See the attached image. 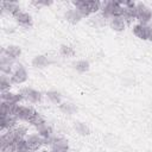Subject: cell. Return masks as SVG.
<instances>
[{
    "mask_svg": "<svg viewBox=\"0 0 152 152\" xmlns=\"http://www.w3.org/2000/svg\"><path fill=\"white\" fill-rule=\"evenodd\" d=\"M20 94H21V96H23L24 100H26V101H28L31 103H38V102H40L42 101V97H43V95H42L40 91H38V90H36L33 88H28V87L23 88L20 90Z\"/></svg>",
    "mask_w": 152,
    "mask_h": 152,
    "instance_id": "8992f818",
    "label": "cell"
},
{
    "mask_svg": "<svg viewBox=\"0 0 152 152\" xmlns=\"http://www.w3.org/2000/svg\"><path fill=\"white\" fill-rule=\"evenodd\" d=\"M65 19L71 24H76L82 19V15L76 8H70L65 12Z\"/></svg>",
    "mask_w": 152,
    "mask_h": 152,
    "instance_id": "ac0fdd59",
    "label": "cell"
},
{
    "mask_svg": "<svg viewBox=\"0 0 152 152\" xmlns=\"http://www.w3.org/2000/svg\"><path fill=\"white\" fill-rule=\"evenodd\" d=\"M72 5L75 6V8L81 13L82 17H88L91 14V11H90V7H89V1H86V0H77V1H74Z\"/></svg>",
    "mask_w": 152,
    "mask_h": 152,
    "instance_id": "9a60e30c",
    "label": "cell"
},
{
    "mask_svg": "<svg viewBox=\"0 0 152 152\" xmlns=\"http://www.w3.org/2000/svg\"><path fill=\"white\" fill-rule=\"evenodd\" d=\"M126 25L127 23L121 18V17H115V18H112L109 20V26L112 30L116 31V32H121L126 28Z\"/></svg>",
    "mask_w": 152,
    "mask_h": 152,
    "instance_id": "2e32d148",
    "label": "cell"
},
{
    "mask_svg": "<svg viewBox=\"0 0 152 152\" xmlns=\"http://www.w3.org/2000/svg\"><path fill=\"white\" fill-rule=\"evenodd\" d=\"M124 7L120 1H107L101 6V17L103 19H112L115 17H121Z\"/></svg>",
    "mask_w": 152,
    "mask_h": 152,
    "instance_id": "6da1fadb",
    "label": "cell"
},
{
    "mask_svg": "<svg viewBox=\"0 0 152 152\" xmlns=\"http://www.w3.org/2000/svg\"><path fill=\"white\" fill-rule=\"evenodd\" d=\"M52 151L55 152H68L69 150V144H68V140L64 139V138H57L55 137L53 141H52V145L50 146Z\"/></svg>",
    "mask_w": 152,
    "mask_h": 152,
    "instance_id": "7c38bea8",
    "label": "cell"
},
{
    "mask_svg": "<svg viewBox=\"0 0 152 152\" xmlns=\"http://www.w3.org/2000/svg\"><path fill=\"white\" fill-rule=\"evenodd\" d=\"M135 19L139 21V24L148 25V23L152 20V10L144 2H138L135 5Z\"/></svg>",
    "mask_w": 152,
    "mask_h": 152,
    "instance_id": "7a4b0ae2",
    "label": "cell"
},
{
    "mask_svg": "<svg viewBox=\"0 0 152 152\" xmlns=\"http://www.w3.org/2000/svg\"><path fill=\"white\" fill-rule=\"evenodd\" d=\"M17 139L13 134V131L12 129H8V131H5L2 132L1 134V138H0V142H1V146H6V145H13L15 144Z\"/></svg>",
    "mask_w": 152,
    "mask_h": 152,
    "instance_id": "e0dca14e",
    "label": "cell"
},
{
    "mask_svg": "<svg viewBox=\"0 0 152 152\" xmlns=\"http://www.w3.org/2000/svg\"><path fill=\"white\" fill-rule=\"evenodd\" d=\"M14 19L23 27H30L32 25V17H31L30 13H27L25 11H19L14 15Z\"/></svg>",
    "mask_w": 152,
    "mask_h": 152,
    "instance_id": "8fae6325",
    "label": "cell"
},
{
    "mask_svg": "<svg viewBox=\"0 0 152 152\" xmlns=\"http://www.w3.org/2000/svg\"><path fill=\"white\" fill-rule=\"evenodd\" d=\"M133 33L135 37L142 40H152V26L144 25V24H135L133 25Z\"/></svg>",
    "mask_w": 152,
    "mask_h": 152,
    "instance_id": "277c9868",
    "label": "cell"
},
{
    "mask_svg": "<svg viewBox=\"0 0 152 152\" xmlns=\"http://www.w3.org/2000/svg\"><path fill=\"white\" fill-rule=\"evenodd\" d=\"M14 147H15V152H28V151H31L28 145H27L26 139L17 140L15 144H14Z\"/></svg>",
    "mask_w": 152,
    "mask_h": 152,
    "instance_id": "484cf974",
    "label": "cell"
},
{
    "mask_svg": "<svg viewBox=\"0 0 152 152\" xmlns=\"http://www.w3.org/2000/svg\"><path fill=\"white\" fill-rule=\"evenodd\" d=\"M51 4H52L51 1H34L33 2V5H37V6H49Z\"/></svg>",
    "mask_w": 152,
    "mask_h": 152,
    "instance_id": "f546056e",
    "label": "cell"
},
{
    "mask_svg": "<svg viewBox=\"0 0 152 152\" xmlns=\"http://www.w3.org/2000/svg\"><path fill=\"white\" fill-rule=\"evenodd\" d=\"M13 61L11 58H8L7 56L2 55L1 53V57H0V70H1V74H5V75H12L14 68H13Z\"/></svg>",
    "mask_w": 152,
    "mask_h": 152,
    "instance_id": "30bf717a",
    "label": "cell"
},
{
    "mask_svg": "<svg viewBox=\"0 0 152 152\" xmlns=\"http://www.w3.org/2000/svg\"><path fill=\"white\" fill-rule=\"evenodd\" d=\"M43 152H55V151H52V150H51V151H43Z\"/></svg>",
    "mask_w": 152,
    "mask_h": 152,
    "instance_id": "4dcf8cb0",
    "label": "cell"
},
{
    "mask_svg": "<svg viewBox=\"0 0 152 152\" xmlns=\"http://www.w3.org/2000/svg\"><path fill=\"white\" fill-rule=\"evenodd\" d=\"M28 152H37V151H28Z\"/></svg>",
    "mask_w": 152,
    "mask_h": 152,
    "instance_id": "1f68e13d",
    "label": "cell"
},
{
    "mask_svg": "<svg viewBox=\"0 0 152 152\" xmlns=\"http://www.w3.org/2000/svg\"><path fill=\"white\" fill-rule=\"evenodd\" d=\"M27 77H28V74H27L26 68L23 64H17L14 66V70H13L12 75H11L12 83H14V84H21V83L26 82Z\"/></svg>",
    "mask_w": 152,
    "mask_h": 152,
    "instance_id": "5b68a950",
    "label": "cell"
},
{
    "mask_svg": "<svg viewBox=\"0 0 152 152\" xmlns=\"http://www.w3.org/2000/svg\"><path fill=\"white\" fill-rule=\"evenodd\" d=\"M27 141V145L30 147L31 151H38L43 145H44V139L40 134L38 133H31L27 134V137L25 138Z\"/></svg>",
    "mask_w": 152,
    "mask_h": 152,
    "instance_id": "52a82bcc",
    "label": "cell"
},
{
    "mask_svg": "<svg viewBox=\"0 0 152 152\" xmlns=\"http://www.w3.org/2000/svg\"><path fill=\"white\" fill-rule=\"evenodd\" d=\"M1 11H2V13L12 14L14 17L21 10H20L19 5L15 1H2L1 2Z\"/></svg>",
    "mask_w": 152,
    "mask_h": 152,
    "instance_id": "4fadbf2b",
    "label": "cell"
},
{
    "mask_svg": "<svg viewBox=\"0 0 152 152\" xmlns=\"http://www.w3.org/2000/svg\"><path fill=\"white\" fill-rule=\"evenodd\" d=\"M59 51H61V55L64 56V57H72V56L75 55L74 48H71L70 45H65V44H63V45L61 46Z\"/></svg>",
    "mask_w": 152,
    "mask_h": 152,
    "instance_id": "83f0119b",
    "label": "cell"
},
{
    "mask_svg": "<svg viewBox=\"0 0 152 152\" xmlns=\"http://www.w3.org/2000/svg\"><path fill=\"white\" fill-rule=\"evenodd\" d=\"M74 68L78 72H86L89 70V62L86 59H80V61L74 63Z\"/></svg>",
    "mask_w": 152,
    "mask_h": 152,
    "instance_id": "d4e9b609",
    "label": "cell"
},
{
    "mask_svg": "<svg viewBox=\"0 0 152 152\" xmlns=\"http://www.w3.org/2000/svg\"><path fill=\"white\" fill-rule=\"evenodd\" d=\"M75 129H76V132H77V133H80L81 135H88V134L90 133L89 127H88L86 124L80 122V121L75 122Z\"/></svg>",
    "mask_w": 152,
    "mask_h": 152,
    "instance_id": "4316f807",
    "label": "cell"
},
{
    "mask_svg": "<svg viewBox=\"0 0 152 152\" xmlns=\"http://www.w3.org/2000/svg\"><path fill=\"white\" fill-rule=\"evenodd\" d=\"M49 63H50L49 58L45 55H38V56L33 57V59H32V65L34 68H45Z\"/></svg>",
    "mask_w": 152,
    "mask_h": 152,
    "instance_id": "ffe728a7",
    "label": "cell"
},
{
    "mask_svg": "<svg viewBox=\"0 0 152 152\" xmlns=\"http://www.w3.org/2000/svg\"><path fill=\"white\" fill-rule=\"evenodd\" d=\"M15 126H18V118L13 114L8 115H1V131H8L13 129Z\"/></svg>",
    "mask_w": 152,
    "mask_h": 152,
    "instance_id": "ba28073f",
    "label": "cell"
},
{
    "mask_svg": "<svg viewBox=\"0 0 152 152\" xmlns=\"http://www.w3.org/2000/svg\"><path fill=\"white\" fill-rule=\"evenodd\" d=\"M36 129H37V133L40 134L43 138H50V137L53 135V134H52V133H53V132H52V127H51L49 124H46V121L43 122L42 125L37 126Z\"/></svg>",
    "mask_w": 152,
    "mask_h": 152,
    "instance_id": "d6986e66",
    "label": "cell"
},
{
    "mask_svg": "<svg viewBox=\"0 0 152 152\" xmlns=\"http://www.w3.org/2000/svg\"><path fill=\"white\" fill-rule=\"evenodd\" d=\"M36 114H37V112L34 110V108H33V107H31V106L19 104L14 115L18 118V120L26 121V122H31V120L34 118V115H36Z\"/></svg>",
    "mask_w": 152,
    "mask_h": 152,
    "instance_id": "3957f363",
    "label": "cell"
},
{
    "mask_svg": "<svg viewBox=\"0 0 152 152\" xmlns=\"http://www.w3.org/2000/svg\"><path fill=\"white\" fill-rule=\"evenodd\" d=\"M1 53L11 58L12 61H15L20 55H21V49L18 45H8L7 48L1 50Z\"/></svg>",
    "mask_w": 152,
    "mask_h": 152,
    "instance_id": "5bb4252c",
    "label": "cell"
},
{
    "mask_svg": "<svg viewBox=\"0 0 152 152\" xmlns=\"http://www.w3.org/2000/svg\"><path fill=\"white\" fill-rule=\"evenodd\" d=\"M11 84H13V83H12V80H11V76L5 75V74H1V76H0V88H1V93L10 90Z\"/></svg>",
    "mask_w": 152,
    "mask_h": 152,
    "instance_id": "7402d4cb",
    "label": "cell"
},
{
    "mask_svg": "<svg viewBox=\"0 0 152 152\" xmlns=\"http://www.w3.org/2000/svg\"><path fill=\"white\" fill-rule=\"evenodd\" d=\"M43 122H45V120H44V118H43V116H42V115H40L39 113H37V114L34 115V118H33V119L31 120V122H30V124H31L32 126H34V127H37V126H39V125H42Z\"/></svg>",
    "mask_w": 152,
    "mask_h": 152,
    "instance_id": "f1b7e54d",
    "label": "cell"
},
{
    "mask_svg": "<svg viewBox=\"0 0 152 152\" xmlns=\"http://www.w3.org/2000/svg\"><path fill=\"white\" fill-rule=\"evenodd\" d=\"M24 100L20 93H12L10 90L1 93V101L11 103V104H19V102Z\"/></svg>",
    "mask_w": 152,
    "mask_h": 152,
    "instance_id": "9c48e42d",
    "label": "cell"
},
{
    "mask_svg": "<svg viewBox=\"0 0 152 152\" xmlns=\"http://www.w3.org/2000/svg\"><path fill=\"white\" fill-rule=\"evenodd\" d=\"M46 97L55 104H59L62 102V95L57 90H49L46 91Z\"/></svg>",
    "mask_w": 152,
    "mask_h": 152,
    "instance_id": "603a6c76",
    "label": "cell"
},
{
    "mask_svg": "<svg viewBox=\"0 0 152 152\" xmlns=\"http://www.w3.org/2000/svg\"><path fill=\"white\" fill-rule=\"evenodd\" d=\"M13 134L17 140H20V139H25L27 137V128L26 126H23V125H19V126H15L13 129Z\"/></svg>",
    "mask_w": 152,
    "mask_h": 152,
    "instance_id": "44dd1931",
    "label": "cell"
},
{
    "mask_svg": "<svg viewBox=\"0 0 152 152\" xmlns=\"http://www.w3.org/2000/svg\"><path fill=\"white\" fill-rule=\"evenodd\" d=\"M59 109L63 113H65L68 115H71V114H74L76 112V106L74 103H71V102H62L59 104Z\"/></svg>",
    "mask_w": 152,
    "mask_h": 152,
    "instance_id": "cb8c5ba5",
    "label": "cell"
}]
</instances>
